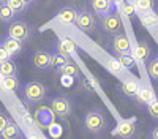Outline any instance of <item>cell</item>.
<instances>
[{"mask_svg": "<svg viewBox=\"0 0 158 139\" xmlns=\"http://www.w3.org/2000/svg\"><path fill=\"white\" fill-rule=\"evenodd\" d=\"M106 68H108L112 74H122V73L127 70L122 63L117 60V57H115V59H109V60L106 62Z\"/></svg>", "mask_w": 158, "mask_h": 139, "instance_id": "cb8c5ba5", "label": "cell"}, {"mask_svg": "<svg viewBox=\"0 0 158 139\" xmlns=\"http://www.w3.org/2000/svg\"><path fill=\"white\" fill-rule=\"evenodd\" d=\"M76 27L79 29V30H82V32H87V33H90V32H94L95 30V18H94V14H92V11H87V10H84V8H81V10H77V16H76Z\"/></svg>", "mask_w": 158, "mask_h": 139, "instance_id": "8992f818", "label": "cell"}, {"mask_svg": "<svg viewBox=\"0 0 158 139\" xmlns=\"http://www.w3.org/2000/svg\"><path fill=\"white\" fill-rule=\"evenodd\" d=\"M6 36L15 38L19 41H29L33 36V27L25 21H13L6 30Z\"/></svg>", "mask_w": 158, "mask_h": 139, "instance_id": "3957f363", "label": "cell"}, {"mask_svg": "<svg viewBox=\"0 0 158 139\" xmlns=\"http://www.w3.org/2000/svg\"><path fill=\"white\" fill-rule=\"evenodd\" d=\"M135 6L138 8V13L153 11V8H155V0H136Z\"/></svg>", "mask_w": 158, "mask_h": 139, "instance_id": "d4e9b609", "label": "cell"}, {"mask_svg": "<svg viewBox=\"0 0 158 139\" xmlns=\"http://www.w3.org/2000/svg\"><path fill=\"white\" fill-rule=\"evenodd\" d=\"M18 14L15 11H13L6 3L5 5H0V22H3V24H11L13 21H15Z\"/></svg>", "mask_w": 158, "mask_h": 139, "instance_id": "603a6c76", "label": "cell"}, {"mask_svg": "<svg viewBox=\"0 0 158 139\" xmlns=\"http://www.w3.org/2000/svg\"><path fill=\"white\" fill-rule=\"evenodd\" d=\"M147 112H149V116L152 117V119H155V120H158V95L150 101L149 103V106H147Z\"/></svg>", "mask_w": 158, "mask_h": 139, "instance_id": "f1b7e54d", "label": "cell"}, {"mask_svg": "<svg viewBox=\"0 0 158 139\" xmlns=\"http://www.w3.org/2000/svg\"><path fill=\"white\" fill-rule=\"evenodd\" d=\"M90 11L97 16H106L114 11V2L112 0H89Z\"/></svg>", "mask_w": 158, "mask_h": 139, "instance_id": "8fae6325", "label": "cell"}, {"mask_svg": "<svg viewBox=\"0 0 158 139\" xmlns=\"http://www.w3.org/2000/svg\"><path fill=\"white\" fill-rule=\"evenodd\" d=\"M56 73L57 74H60V76H67V78H81V74H79V70H77V67L74 65L73 62H67L65 65H62V67H59V68H56Z\"/></svg>", "mask_w": 158, "mask_h": 139, "instance_id": "e0dca14e", "label": "cell"}, {"mask_svg": "<svg viewBox=\"0 0 158 139\" xmlns=\"http://www.w3.org/2000/svg\"><path fill=\"white\" fill-rule=\"evenodd\" d=\"M6 2H8V0H0V5H5Z\"/></svg>", "mask_w": 158, "mask_h": 139, "instance_id": "74e56055", "label": "cell"}, {"mask_svg": "<svg viewBox=\"0 0 158 139\" xmlns=\"http://www.w3.org/2000/svg\"><path fill=\"white\" fill-rule=\"evenodd\" d=\"M0 137H2V139H21L22 137L21 128L13 120H8V123H6V126L3 128Z\"/></svg>", "mask_w": 158, "mask_h": 139, "instance_id": "9a60e30c", "label": "cell"}, {"mask_svg": "<svg viewBox=\"0 0 158 139\" xmlns=\"http://www.w3.org/2000/svg\"><path fill=\"white\" fill-rule=\"evenodd\" d=\"M150 139H158V126L152 128V131H150Z\"/></svg>", "mask_w": 158, "mask_h": 139, "instance_id": "836d02e7", "label": "cell"}, {"mask_svg": "<svg viewBox=\"0 0 158 139\" xmlns=\"http://www.w3.org/2000/svg\"><path fill=\"white\" fill-rule=\"evenodd\" d=\"M123 10H125V13H127L130 18H131V16H135V10H133V6H131V5L125 3V5H123Z\"/></svg>", "mask_w": 158, "mask_h": 139, "instance_id": "d6a6232c", "label": "cell"}, {"mask_svg": "<svg viewBox=\"0 0 158 139\" xmlns=\"http://www.w3.org/2000/svg\"><path fill=\"white\" fill-rule=\"evenodd\" d=\"M2 44L5 46V49L11 54V57H13V55L21 54V51H22V41L15 40V38H10V36H6V38H5V40L2 41Z\"/></svg>", "mask_w": 158, "mask_h": 139, "instance_id": "ac0fdd59", "label": "cell"}, {"mask_svg": "<svg viewBox=\"0 0 158 139\" xmlns=\"http://www.w3.org/2000/svg\"><path fill=\"white\" fill-rule=\"evenodd\" d=\"M147 73L153 81H158V57L147 62Z\"/></svg>", "mask_w": 158, "mask_h": 139, "instance_id": "4316f807", "label": "cell"}, {"mask_svg": "<svg viewBox=\"0 0 158 139\" xmlns=\"http://www.w3.org/2000/svg\"><path fill=\"white\" fill-rule=\"evenodd\" d=\"M135 52H136V55H138L141 60L146 62V60H149V57H150V54H152V47H150V44H149L147 41H138Z\"/></svg>", "mask_w": 158, "mask_h": 139, "instance_id": "7402d4cb", "label": "cell"}, {"mask_svg": "<svg viewBox=\"0 0 158 139\" xmlns=\"http://www.w3.org/2000/svg\"><path fill=\"white\" fill-rule=\"evenodd\" d=\"M22 2H24L25 5H27V6H30V5H32V3L35 2V0H22Z\"/></svg>", "mask_w": 158, "mask_h": 139, "instance_id": "e575fe53", "label": "cell"}, {"mask_svg": "<svg viewBox=\"0 0 158 139\" xmlns=\"http://www.w3.org/2000/svg\"><path fill=\"white\" fill-rule=\"evenodd\" d=\"M139 21L144 27H155L158 24V16L155 11H144V13H139Z\"/></svg>", "mask_w": 158, "mask_h": 139, "instance_id": "ffe728a7", "label": "cell"}, {"mask_svg": "<svg viewBox=\"0 0 158 139\" xmlns=\"http://www.w3.org/2000/svg\"><path fill=\"white\" fill-rule=\"evenodd\" d=\"M59 18L63 21V22H68V24H74L76 22V16H77V10L71 5H63L60 10H59Z\"/></svg>", "mask_w": 158, "mask_h": 139, "instance_id": "2e32d148", "label": "cell"}, {"mask_svg": "<svg viewBox=\"0 0 158 139\" xmlns=\"http://www.w3.org/2000/svg\"><path fill=\"white\" fill-rule=\"evenodd\" d=\"M82 123H84L85 131H89V133H92V134H100V133H103L104 130L108 128L106 116H104L100 109L87 111L85 116H84Z\"/></svg>", "mask_w": 158, "mask_h": 139, "instance_id": "6da1fadb", "label": "cell"}, {"mask_svg": "<svg viewBox=\"0 0 158 139\" xmlns=\"http://www.w3.org/2000/svg\"><path fill=\"white\" fill-rule=\"evenodd\" d=\"M8 117L5 116V114H2V112H0V134H2V131H3V128H5V126H6V123H8Z\"/></svg>", "mask_w": 158, "mask_h": 139, "instance_id": "1f68e13d", "label": "cell"}, {"mask_svg": "<svg viewBox=\"0 0 158 139\" xmlns=\"http://www.w3.org/2000/svg\"><path fill=\"white\" fill-rule=\"evenodd\" d=\"M46 95H48V88L44 84L38 82V81H33V82H29L25 84L24 87V98H25V103L29 104H40L46 100Z\"/></svg>", "mask_w": 158, "mask_h": 139, "instance_id": "7a4b0ae2", "label": "cell"}, {"mask_svg": "<svg viewBox=\"0 0 158 139\" xmlns=\"http://www.w3.org/2000/svg\"><path fill=\"white\" fill-rule=\"evenodd\" d=\"M156 95L153 93V90L150 87H141V90L138 92V95L135 96V100H136V103L139 104V106H149V103L155 98Z\"/></svg>", "mask_w": 158, "mask_h": 139, "instance_id": "5bb4252c", "label": "cell"}, {"mask_svg": "<svg viewBox=\"0 0 158 139\" xmlns=\"http://www.w3.org/2000/svg\"><path fill=\"white\" fill-rule=\"evenodd\" d=\"M100 25H101V29L106 33L115 35L122 29V21H120V18H118L117 13L112 11V13H109V14L100 18Z\"/></svg>", "mask_w": 158, "mask_h": 139, "instance_id": "52a82bcc", "label": "cell"}, {"mask_svg": "<svg viewBox=\"0 0 158 139\" xmlns=\"http://www.w3.org/2000/svg\"><path fill=\"white\" fill-rule=\"evenodd\" d=\"M51 108L59 119H68L73 112V100L67 95H57L56 98H52Z\"/></svg>", "mask_w": 158, "mask_h": 139, "instance_id": "277c9868", "label": "cell"}, {"mask_svg": "<svg viewBox=\"0 0 158 139\" xmlns=\"http://www.w3.org/2000/svg\"><path fill=\"white\" fill-rule=\"evenodd\" d=\"M56 112L52 111L51 106H40L36 111H35V120L36 123L41 126V128H49V126L54 125V120H56Z\"/></svg>", "mask_w": 158, "mask_h": 139, "instance_id": "ba28073f", "label": "cell"}, {"mask_svg": "<svg viewBox=\"0 0 158 139\" xmlns=\"http://www.w3.org/2000/svg\"><path fill=\"white\" fill-rule=\"evenodd\" d=\"M6 59H11V54L5 49V46L0 43V62H2V60H6Z\"/></svg>", "mask_w": 158, "mask_h": 139, "instance_id": "4dcf8cb0", "label": "cell"}, {"mask_svg": "<svg viewBox=\"0 0 158 139\" xmlns=\"http://www.w3.org/2000/svg\"><path fill=\"white\" fill-rule=\"evenodd\" d=\"M136 130H138L136 128V119L131 117V119H125V120L118 122V125L115 126L112 134L120 137V139H133L136 134Z\"/></svg>", "mask_w": 158, "mask_h": 139, "instance_id": "5b68a950", "label": "cell"}, {"mask_svg": "<svg viewBox=\"0 0 158 139\" xmlns=\"http://www.w3.org/2000/svg\"><path fill=\"white\" fill-rule=\"evenodd\" d=\"M112 2H114V5H115V3H122V0H112Z\"/></svg>", "mask_w": 158, "mask_h": 139, "instance_id": "8d00e7d4", "label": "cell"}, {"mask_svg": "<svg viewBox=\"0 0 158 139\" xmlns=\"http://www.w3.org/2000/svg\"><path fill=\"white\" fill-rule=\"evenodd\" d=\"M111 49L115 55L130 54L131 52V43L128 40V36L123 33H115L111 40Z\"/></svg>", "mask_w": 158, "mask_h": 139, "instance_id": "9c48e42d", "label": "cell"}, {"mask_svg": "<svg viewBox=\"0 0 158 139\" xmlns=\"http://www.w3.org/2000/svg\"><path fill=\"white\" fill-rule=\"evenodd\" d=\"M29 139H41V137H40L38 134H30V136H29Z\"/></svg>", "mask_w": 158, "mask_h": 139, "instance_id": "d590c367", "label": "cell"}, {"mask_svg": "<svg viewBox=\"0 0 158 139\" xmlns=\"http://www.w3.org/2000/svg\"><path fill=\"white\" fill-rule=\"evenodd\" d=\"M67 62H68V59L65 57V55H62V54H59V52H54V54H52V67L59 68V67L65 65Z\"/></svg>", "mask_w": 158, "mask_h": 139, "instance_id": "f546056e", "label": "cell"}, {"mask_svg": "<svg viewBox=\"0 0 158 139\" xmlns=\"http://www.w3.org/2000/svg\"><path fill=\"white\" fill-rule=\"evenodd\" d=\"M32 63L38 71H49L52 68V54L48 51H36L32 57Z\"/></svg>", "mask_w": 158, "mask_h": 139, "instance_id": "30bf717a", "label": "cell"}, {"mask_svg": "<svg viewBox=\"0 0 158 139\" xmlns=\"http://www.w3.org/2000/svg\"><path fill=\"white\" fill-rule=\"evenodd\" d=\"M2 78H3V76H2V74H0V82H2Z\"/></svg>", "mask_w": 158, "mask_h": 139, "instance_id": "f35d334b", "label": "cell"}, {"mask_svg": "<svg viewBox=\"0 0 158 139\" xmlns=\"http://www.w3.org/2000/svg\"><path fill=\"white\" fill-rule=\"evenodd\" d=\"M19 87V79H18V74L15 76H3L2 82H0V88L5 92H15L18 90Z\"/></svg>", "mask_w": 158, "mask_h": 139, "instance_id": "d6986e66", "label": "cell"}, {"mask_svg": "<svg viewBox=\"0 0 158 139\" xmlns=\"http://www.w3.org/2000/svg\"><path fill=\"white\" fill-rule=\"evenodd\" d=\"M0 74H2V76H15V74H18L16 63L13 62L11 59L2 60V62H0Z\"/></svg>", "mask_w": 158, "mask_h": 139, "instance_id": "44dd1931", "label": "cell"}, {"mask_svg": "<svg viewBox=\"0 0 158 139\" xmlns=\"http://www.w3.org/2000/svg\"><path fill=\"white\" fill-rule=\"evenodd\" d=\"M6 5H8V6H10L13 11H15L16 14H21V13H24L25 10L29 8L27 5H25V3L22 2V0H8V2H6Z\"/></svg>", "mask_w": 158, "mask_h": 139, "instance_id": "484cf974", "label": "cell"}, {"mask_svg": "<svg viewBox=\"0 0 158 139\" xmlns=\"http://www.w3.org/2000/svg\"><path fill=\"white\" fill-rule=\"evenodd\" d=\"M139 90H141V85H139L138 81H135V79H127V81H123L122 85H120V92H122V95L127 96V98H135Z\"/></svg>", "mask_w": 158, "mask_h": 139, "instance_id": "4fadbf2b", "label": "cell"}, {"mask_svg": "<svg viewBox=\"0 0 158 139\" xmlns=\"http://www.w3.org/2000/svg\"><path fill=\"white\" fill-rule=\"evenodd\" d=\"M56 52L65 55L70 60L73 57V54L76 52V47H74V44L70 40H67V38H60V40L57 41V44H56Z\"/></svg>", "mask_w": 158, "mask_h": 139, "instance_id": "7c38bea8", "label": "cell"}, {"mask_svg": "<svg viewBox=\"0 0 158 139\" xmlns=\"http://www.w3.org/2000/svg\"><path fill=\"white\" fill-rule=\"evenodd\" d=\"M117 57V60L122 63V65L125 67V68H135V59H133V55L131 54H120V55H115Z\"/></svg>", "mask_w": 158, "mask_h": 139, "instance_id": "83f0119b", "label": "cell"}]
</instances>
